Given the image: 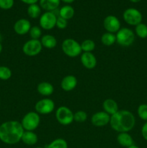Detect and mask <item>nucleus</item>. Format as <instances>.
Masks as SVG:
<instances>
[{"label":"nucleus","instance_id":"nucleus-1","mask_svg":"<svg viewBox=\"0 0 147 148\" xmlns=\"http://www.w3.org/2000/svg\"><path fill=\"white\" fill-rule=\"evenodd\" d=\"M24 130L19 121H5L0 125V140L7 145L17 144L22 140Z\"/></svg>","mask_w":147,"mask_h":148},{"label":"nucleus","instance_id":"nucleus-2","mask_svg":"<svg viewBox=\"0 0 147 148\" xmlns=\"http://www.w3.org/2000/svg\"><path fill=\"white\" fill-rule=\"evenodd\" d=\"M110 124L115 131L120 133L128 132L135 126V119L131 111L120 110L111 116Z\"/></svg>","mask_w":147,"mask_h":148},{"label":"nucleus","instance_id":"nucleus-3","mask_svg":"<svg viewBox=\"0 0 147 148\" xmlns=\"http://www.w3.org/2000/svg\"><path fill=\"white\" fill-rule=\"evenodd\" d=\"M134 40L135 34L131 29L122 27L117 32L116 41L120 46L128 47L133 43Z\"/></svg>","mask_w":147,"mask_h":148},{"label":"nucleus","instance_id":"nucleus-4","mask_svg":"<svg viewBox=\"0 0 147 148\" xmlns=\"http://www.w3.org/2000/svg\"><path fill=\"white\" fill-rule=\"evenodd\" d=\"M62 50L63 53L69 57H76L82 53L81 44L72 38H67L62 43Z\"/></svg>","mask_w":147,"mask_h":148},{"label":"nucleus","instance_id":"nucleus-5","mask_svg":"<svg viewBox=\"0 0 147 148\" xmlns=\"http://www.w3.org/2000/svg\"><path fill=\"white\" fill-rule=\"evenodd\" d=\"M40 118L37 112H29L26 114L22 120V126L26 131H33L40 124Z\"/></svg>","mask_w":147,"mask_h":148},{"label":"nucleus","instance_id":"nucleus-6","mask_svg":"<svg viewBox=\"0 0 147 148\" xmlns=\"http://www.w3.org/2000/svg\"><path fill=\"white\" fill-rule=\"evenodd\" d=\"M122 17L127 24L135 26L141 23L143 19L141 12L135 8H128L125 10L122 14Z\"/></svg>","mask_w":147,"mask_h":148},{"label":"nucleus","instance_id":"nucleus-7","mask_svg":"<svg viewBox=\"0 0 147 148\" xmlns=\"http://www.w3.org/2000/svg\"><path fill=\"white\" fill-rule=\"evenodd\" d=\"M56 118L62 125H69L73 122L74 114L68 107L61 106L56 110Z\"/></svg>","mask_w":147,"mask_h":148},{"label":"nucleus","instance_id":"nucleus-8","mask_svg":"<svg viewBox=\"0 0 147 148\" xmlns=\"http://www.w3.org/2000/svg\"><path fill=\"white\" fill-rule=\"evenodd\" d=\"M42 47L43 46L40 40L31 39L23 45L22 51L27 56H34L40 53L42 50Z\"/></svg>","mask_w":147,"mask_h":148},{"label":"nucleus","instance_id":"nucleus-9","mask_svg":"<svg viewBox=\"0 0 147 148\" xmlns=\"http://www.w3.org/2000/svg\"><path fill=\"white\" fill-rule=\"evenodd\" d=\"M57 17L53 12H46L40 17V25L44 30H49L56 25Z\"/></svg>","mask_w":147,"mask_h":148},{"label":"nucleus","instance_id":"nucleus-10","mask_svg":"<svg viewBox=\"0 0 147 148\" xmlns=\"http://www.w3.org/2000/svg\"><path fill=\"white\" fill-rule=\"evenodd\" d=\"M55 108V103L51 99L44 98L37 101L35 104V111L37 114H48Z\"/></svg>","mask_w":147,"mask_h":148},{"label":"nucleus","instance_id":"nucleus-11","mask_svg":"<svg viewBox=\"0 0 147 148\" xmlns=\"http://www.w3.org/2000/svg\"><path fill=\"white\" fill-rule=\"evenodd\" d=\"M103 25L108 33H114L120 29V23L118 17L114 15H108L104 19Z\"/></svg>","mask_w":147,"mask_h":148},{"label":"nucleus","instance_id":"nucleus-12","mask_svg":"<svg viewBox=\"0 0 147 148\" xmlns=\"http://www.w3.org/2000/svg\"><path fill=\"white\" fill-rule=\"evenodd\" d=\"M110 121V116L105 111H99L94 114L92 116V123L98 127L106 126Z\"/></svg>","mask_w":147,"mask_h":148},{"label":"nucleus","instance_id":"nucleus-13","mask_svg":"<svg viewBox=\"0 0 147 148\" xmlns=\"http://www.w3.org/2000/svg\"><path fill=\"white\" fill-rule=\"evenodd\" d=\"M31 28V25L29 20L27 19H20L14 25V30L17 34L23 36L30 31Z\"/></svg>","mask_w":147,"mask_h":148},{"label":"nucleus","instance_id":"nucleus-14","mask_svg":"<svg viewBox=\"0 0 147 148\" xmlns=\"http://www.w3.org/2000/svg\"><path fill=\"white\" fill-rule=\"evenodd\" d=\"M81 62L83 66L88 69H92L96 66L97 59L91 52H84L81 56Z\"/></svg>","mask_w":147,"mask_h":148},{"label":"nucleus","instance_id":"nucleus-15","mask_svg":"<svg viewBox=\"0 0 147 148\" xmlns=\"http://www.w3.org/2000/svg\"><path fill=\"white\" fill-rule=\"evenodd\" d=\"M77 85V79L73 75H68L62 79L61 87L65 91H71L74 89Z\"/></svg>","mask_w":147,"mask_h":148},{"label":"nucleus","instance_id":"nucleus-16","mask_svg":"<svg viewBox=\"0 0 147 148\" xmlns=\"http://www.w3.org/2000/svg\"><path fill=\"white\" fill-rule=\"evenodd\" d=\"M39 2L40 8L47 12H53L59 7L61 0H39Z\"/></svg>","mask_w":147,"mask_h":148},{"label":"nucleus","instance_id":"nucleus-17","mask_svg":"<svg viewBox=\"0 0 147 148\" xmlns=\"http://www.w3.org/2000/svg\"><path fill=\"white\" fill-rule=\"evenodd\" d=\"M117 141L121 146L127 148L134 145V142L132 137L128 132L119 133V134L117 137Z\"/></svg>","mask_w":147,"mask_h":148},{"label":"nucleus","instance_id":"nucleus-18","mask_svg":"<svg viewBox=\"0 0 147 148\" xmlns=\"http://www.w3.org/2000/svg\"><path fill=\"white\" fill-rule=\"evenodd\" d=\"M105 112L108 114L109 115H113L115 113L118 112V105L116 103V101L112 99H106L104 101L102 104Z\"/></svg>","mask_w":147,"mask_h":148},{"label":"nucleus","instance_id":"nucleus-19","mask_svg":"<svg viewBox=\"0 0 147 148\" xmlns=\"http://www.w3.org/2000/svg\"><path fill=\"white\" fill-rule=\"evenodd\" d=\"M37 90L40 95H44V96H48V95L53 94L54 88H53V85L49 82H43L37 85Z\"/></svg>","mask_w":147,"mask_h":148},{"label":"nucleus","instance_id":"nucleus-20","mask_svg":"<svg viewBox=\"0 0 147 148\" xmlns=\"http://www.w3.org/2000/svg\"><path fill=\"white\" fill-rule=\"evenodd\" d=\"M37 136L33 131L24 132L22 137V141L27 145H34L37 143Z\"/></svg>","mask_w":147,"mask_h":148},{"label":"nucleus","instance_id":"nucleus-21","mask_svg":"<svg viewBox=\"0 0 147 148\" xmlns=\"http://www.w3.org/2000/svg\"><path fill=\"white\" fill-rule=\"evenodd\" d=\"M59 17L68 20L71 19L74 15V9L70 5H65L59 10Z\"/></svg>","mask_w":147,"mask_h":148},{"label":"nucleus","instance_id":"nucleus-22","mask_svg":"<svg viewBox=\"0 0 147 148\" xmlns=\"http://www.w3.org/2000/svg\"><path fill=\"white\" fill-rule=\"evenodd\" d=\"M42 46L47 49H53L57 44V40L54 36L51 35H45L41 39Z\"/></svg>","mask_w":147,"mask_h":148},{"label":"nucleus","instance_id":"nucleus-23","mask_svg":"<svg viewBox=\"0 0 147 148\" xmlns=\"http://www.w3.org/2000/svg\"><path fill=\"white\" fill-rule=\"evenodd\" d=\"M101 41L105 46H110L116 42V36L114 33H105L101 37Z\"/></svg>","mask_w":147,"mask_h":148},{"label":"nucleus","instance_id":"nucleus-24","mask_svg":"<svg viewBox=\"0 0 147 148\" xmlns=\"http://www.w3.org/2000/svg\"><path fill=\"white\" fill-rule=\"evenodd\" d=\"M40 13H41V9L38 4H30L27 7V14L31 18H37L40 15Z\"/></svg>","mask_w":147,"mask_h":148},{"label":"nucleus","instance_id":"nucleus-25","mask_svg":"<svg viewBox=\"0 0 147 148\" xmlns=\"http://www.w3.org/2000/svg\"><path fill=\"white\" fill-rule=\"evenodd\" d=\"M45 148H68V144L65 140L59 138L52 141Z\"/></svg>","mask_w":147,"mask_h":148},{"label":"nucleus","instance_id":"nucleus-26","mask_svg":"<svg viewBox=\"0 0 147 148\" xmlns=\"http://www.w3.org/2000/svg\"><path fill=\"white\" fill-rule=\"evenodd\" d=\"M135 33L141 38H147V25L144 23H140L135 26Z\"/></svg>","mask_w":147,"mask_h":148},{"label":"nucleus","instance_id":"nucleus-27","mask_svg":"<svg viewBox=\"0 0 147 148\" xmlns=\"http://www.w3.org/2000/svg\"><path fill=\"white\" fill-rule=\"evenodd\" d=\"M95 48V42L90 39L84 40L81 44V49L82 51H84V52H91L93 51Z\"/></svg>","mask_w":147,"mask_h":148},{"label":"nucleus","instance_id":"nucleus-28","mask_svg":"<svg viewBox=\"0 0 147 148\" xmlns=\"http://www.w3.org/2000/svg\"><path fill=\"white\" fill-rule=\"evenodd\" d=\"M12 77V71L9 67L0 66V79L7 80Z\"/></svg>","mask_w":147,"mask_h":148},{"label":"nucleus","instance_id":"nucleus-29","mask_svg":"<svg viewBox=\"0 0 147 148\" xmlns=\"http://www.w3.org/2000/svg\"><path fill=\"white\" fill-rule=\"evenodd\" d=\"M87 119V114L84 111H79L74 114V120L76 122H84Z\"/></svg>","mask_w":147,"mask_h":148},{"label":"nucleus","instance_id":"nucleus-30","mask_svg":"<svg viewBox=\"0 0 147 148\" xmlns=\"http://www.w3.org/2000/svg\"><path fill=\"white\" fill-rule=\"evenodd\" d=\"M138 115L144 121H147V104H141L138 108Z\"/></svg>","mask_w":147,"mask_h":148},{"label":"nucleus","instance_id":"nucleus-31","mask_svg":"<svg viewBox=\"0 0 147 148\" xmlns=\"http://www.w3.org/2000/svg\"><path fill=\"white\" fill-rule=\"evenodd\" d=\"M29 32H30V36L32 38V39H35V40H38V38L41 36L42 34L41 30L37 26L31 27Z\"/></svg>","mask_w":147,"mask_h":148},{"label":"nucleus","instance_id":"nucleus-32","mask_svg":"<svg viewBox=\"0 0 147 148\" xmlns=\"http://www.w3.org/2000/svg\"><path fill=\"white\" fill-rule=\"evenodd\" d=\"M14 0H0V8L2 10H10L14 6Z\"/></svg>","mask_w":147,"mask_h":148},{"label":"nucleus","instance_id":"nucleus-33","mask_svg":"<svg viewBox=\"0 0 147 148\" xmlns=\"http://www.w3.org/2000/svg\"><path fill=\"white\" fill-rule=\"evenodd\" d=\"M68 25L67 20L65 19L62 18L61 17H57V20H56V25L59 29H65Z\"/></svg>","mask_w":147,"mask_h":148},{"label":"nucleus","instance_id":"nucleus-34","mask_svg":"<svg viewBox=\"0 0 147 148\" xmlns=\"http://www.w3.org/2000/svg\"><path fill=\"white\" fill-rule=\"evenodd\" d=\"M141 134L145 140L147 141V121L144 124L141 129Z\"/></svg>","mask_w":147,"mask_h":148},{"label":"nucleus","instance_id":"nucleus-35","mask_svg":"<svg viewBox=\"0 0 147 148\" xmlns=\"http://www.w3.org/2000/svg\"><path fill=\"white\" fill-rule=\"evenodd\" d=\"M22 2L24 3V4H27L30 5V4H37V1L39 0H20Z\"/></svg>","mask_w":147,"mask_h":148},{"label":"nucleus","instance_id":"nucleus-36","mask_svg":"<svg viewBox=\"0 0 147 148\" xmlns=\"http://www.w3.org/2000/svg\"><path fill=\"white\" fill-rule=\"evenodd\" d=\"M61 1H62L64 3H66V4H71V3H73L75 0H61Z\"/></svg>","mask_w":147,"mask_h":148},{"label":"nucleus","instance_id":"nucleus-37","mask_svg":"<svg viewBox=\"0 0 147 148\" xmlns=\"http://www.w3.org/2000/svg\"><path fill=\"white\" fill-rule=\"evenodd\" d=\"M130 1L133 3H138V2H139L140 1H141V0H130Z\"/></svg>","mask_w":147,"mask_h":148},{"label":"nucleus","instance_id":"nucleus-38","mask_svg":"<svg viewBox=\"0 0 147 148\" xmlns=\"http://www.w3.org/2000/svg\"><path fill=\"white\" fill-rule=\"evenodd\" d=\"M2 49H3L2 44H1V41H0V53H1V51H2Z\"/></svg>","mask_w":147,"mask_h":148},{"label":"nucleus","instance_id":"nucleus-39","mask_svg":"<svg viewBox=\"0 0 147 148\" xmlns=\"http://www.w3.org/2000/svg\"><path fill=\"white\" fill-rule=\"evenodd\" d=\"M128 148H140V147H138V146H136V145H133L131 146V147H128Z\"/></svg>","mask_w":147,"mask_h":148},{"label":"nucleus","instance_id":"nucleus-40","mask_svg":"<svg viewBox=\"0 0 147 148\" xmlns=\"http://www.w3.org/2000/svg\"><path fill=\"white\" fill-rule=\"evenodd\" d=\"M35 148H45V147H35Z\"/></svg>","mask_w":147,"mask_h":148},{"label":"nucleus","instance_id":"nucleus-41","mask_svg":"<svg viewBox=\"0 0 147 148\" xmlns=\"http://www.w3.org/2000/svg\"><path fill=\"white\" fill-rule=\"evenodd\" d=\"M0 105H1V103H0Z\"/></svg>","mask_w":147,"mask_h":148}]
</instances>
